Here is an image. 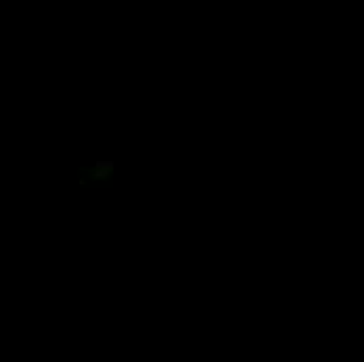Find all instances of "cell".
Listing matches in <instances>:
<instances>
[{"instance_id": "obj_2", "label": "cell", "mask_w": 364, "mask_h": 362, "mask_svg": "<svg viewBox=\"0 0 364 362\" xmlns=\"http://www.w3.org/2000/svg\"><path fill=\"white\" fill-rule=\"evenodd\" d=\"M107 176H109V174L103 172V170H95V172H92V179H97V181H105Z\"/></svg>"}, {"instance_id": "obj_1", "label": "cell", "mask_w": 364, "mask_h": 362, "mask_svg": "<svg viewBox=\"0 0 364 362\" xmlns=\"http://www.w3.org/2000/svg\"><path fill=\"white\" fill-rule=\"evenodd\" d=\"M95 170H103V172L111 174L115 170V161L113 159H97L95 161Z\"/></svg>"}]
</instances>
